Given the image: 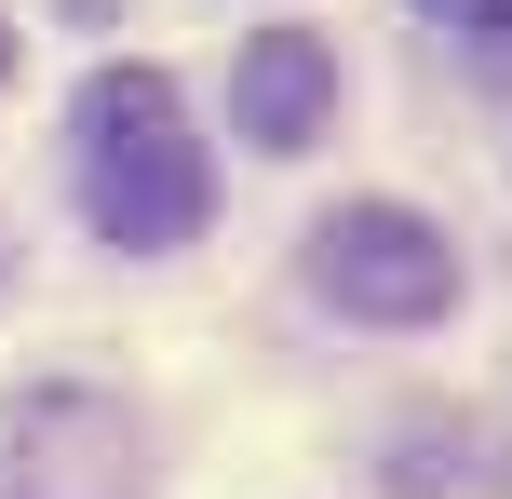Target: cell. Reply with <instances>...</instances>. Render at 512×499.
<instances>
[{
	"mask_svg": "<svg viewBox=\"0 0 512 499\" xmlns=\"http://www.w3.org/2000/svg\"><path fill=\"white\" fill-rule=\"evenodd\" d=\"M230 122L256 135V149H310V135L337 122V54L310 41V27H256L243 41V68H230Z\"/></svg>",
	"mask_w": 512,
	"mask_h": 499,
	"instance_id": "277c9868",
	"label": "cell"
},
{
	"mask_svg": "<svg viewBox=\"0 0 512 499\" xmlns=\"http://www.w3.org/2000/svg\"><path fill=\"white\" fill-rule=\"evenodd\" d=\"M0 270H14V257H0Z\"/></svg>",
	"mask_w": 512,
	"mask_h": 499,
	"instance_id": "52a82bcc",
	"label": "cell"
},
{
	"mask_svg": "<svg viewBox=\"0 0 512 499\" xmlns=\"http://www.w3.org/2000/svg\"><path fill=\"white\" fill-rule=\"evenodd\" d=\"M418 14H432L445 41H472V54H512V0H418Z\"/></svg>",
	"mask_w": 512,
	"mask_h": 499,
	"instance_id": "5b68a950",
	"label": "cell"
},
{
	"mask_svg": "<svg viewBox=\"0 0 512 499\" xmlns=\"http://www.w3.org/2000/svg\"><path fill=\"white\" fill-rule=\"evenodd\" d=\"M310 284L351 324H432L445 297H459V243L418 203H337L324 230H310Z\"/></svg>",
	"mask_w": 512,
	"mask_h": 499,
	"instance_id": "3957f363",
	"label": "cell"
},
{
	"mask_svg": "<svg viewBox=\"0 0 512 499\" xmlns=\"http://www.w3.org/2000/svg\"><path fill=\"white\" fill-rule=\"evenodd\" d=\"M135 486H149V432L122 392L41 378L0 405V499H135Z\"/></svg>",
	"mask_w": 512,
	"mask_h": 499,
	"instance_id": "7a4b0ae2",
	"label": "cell"
},
{
	"mask_svg": "<svg viewBox=\"0 0 512 499\" xmlns=\"http://www.w3.org/2000/svg\"><path fill=\"white\" fill-rule=\"evenodd\" d=\"M0 81H14V27H0Z\"/></svg>",
	"mask_w": 512,
	"mask_h": 499,
	"instance_id": "8992f818",
	"label": "cell"
},
{
	"mask_svg": "<svg viewBox=\"0 0 512 499\" xmlns=\"http://www.w3.org/2000/svg\"><path fill=\"white\" fill-rule=\"evenodd\" d=\"M68 176H81V216H95L122 257H162V243L203 230L216 176H203V135H189L176 81L162 68H95L68 108Z\"/></svg>",
	"mask_w": 512,
	"mask_h": 499,
	"instance_id": "6da1fadb",
	"label": "cell"
}]
</instances>
